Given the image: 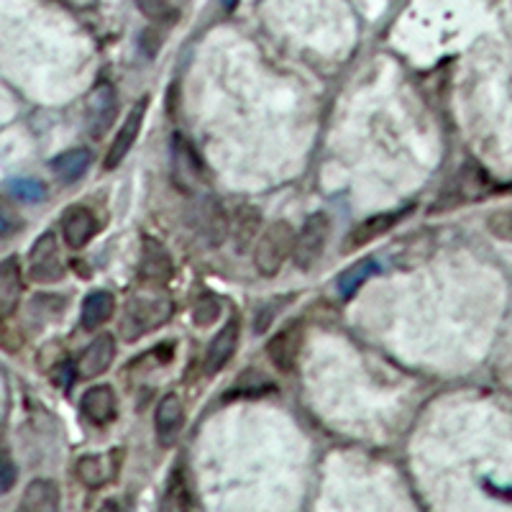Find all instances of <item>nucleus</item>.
I'll return each mask as SVG.
<instances>
[{
	"label": "nucleus",
	"mask_w": 512,
	"mask_h": 512,
	"mask_svg": "<svg viewBox=\"0 0 512 512\" xmlns=\"http://www.w3.org/2000/svg\"><path fill=\"white\" fill-rule=\"evenodd\" d=\"M172 315V300L164 295H152V292H139V295L128 297V303L123 305L121 315V336L123 341L134 344L146 333L157 331L164 326Z\"/></svg>",
	"instance_id": "1"
},
{
	"label": "nucleus",
	"mask_w": 512,
	"mask_h": 512,
	"mask_svg": "<svg viewBox=\"0 0 512 512\" xmlns=\"http://www.w3.org/2000/svg\"><path fill=\"white\" fill-rule=\"evenodd\" d=\"M297 233L287 221H274L267 231L259 236L254 249V264L264 277H274L285 267V262L295 254Z\"/></svg>",
	"instance_id": "2"
},
{
	"label": "nucleus",
	"mask_w": 512,
	"mask_h": 512,
	"mask_svg": "<svg viewBox=\"0 0 512 512\" xmlns=\"http://www.w3.org/2000/svg\"><path fill=\"white\" fill-rule=\"evenodd\" d=\"M328 239H331V218L326 213H313V216H308L303 231L297 233L295 254H292L297 267L303 269V272L313 269L320 262L323 251H326Z\"/></svg>",
	"instance_id": "3"
},
{
	"label": "nucleus",
	"mask_w": 512,
	"mask_h": 512,
	"mask_svg": "<svg viewBox=\"0 0 512 512\" xmlns=\"http://www.w3.org/2000/svg\"><path fill=\"white\" fill-rule=\"evenodd\" d=\"M29 272L31 280L39 285H54L64 277V262H62V249H59L57 233L47 231L41 233L39 239L34 241L29 254Z\"/></svg>",
	"instance_id": "4"
},
{
	"label": "nucleus",
	"mask_w": 512,
	"mask_h": 512,
	"mask_svg": "<svg viewBox=\"0 0 512 512\" xmlns=\"http://www.w3.org/2000/svg\"><path fill=\"white\" fill-rule=\"evenodd\" d=\"M139 277L149 290H162L169 285V280L175 277V262L172 254L164 249L162 241L146 236L141 244V264H139Z\"/></svg>",
	"instance_id": "5"
},
{
	"label": "nucleus",
	"mask_w": 512,
	"mask_h": 512,
	"mask_svg": "<svg viewBox=\"0 0 512 512\" xmlns=\"http://www.w3.org/2000/svg\"><path fill=\"white\" fill-rule=\"evenodd\" d=\"M146 111H149V95H144V98L136 100L134 108L128 111L121 131H118L116 139H113V144H111V149H108V154H105V162H103L105 169H116L118 164H123V159L128 157V152L134 149L136 139H139V134H141V126H144Z\"/></svg>",
	"instance_id": "6"
},
{
	"label": "nucleus",
	"mask_w": 512,
	"mask_h": 512,
	"mask_svg": "<svg viewBox=\"0 0 512 512\" xmlns=\"http://www.w3.org/2000/svg\"><path fill=\"white\" fill-rule=\"evenodd\" d=\"M300 349H303V328L300 323H292L269 338L267 356L277 372H292L300 359Z\"/></svg>",
	"instance_id": "7"
},
{
	"label": "nucleus",
	"mask_w": 512,
	"mask_h": 512,
	"mask_svg": "<svg viewBox=\"0 0 512 512\" xmlns=\"http://www.w3.org/2000/svg\"><path fill=\"white\" fill-rule=\"evenodd\" d=\"M121 461H123L121 448H113L108 456H95V454L82 456L75 466L77 479H80V484H85L88 489L105 487V484L116 477Z\"/></svg>",
	"instance_id": "8"
},
{
	"label": "nucleus",
	"mask_w": 512,
	"mask_h": 512,
	"mask_svg": "<svg viewBox=\"0 0 512 512\" xmlns=\"http://www.w3.org/2000/svg\"><path fill=\"white\" fill-rule=\"evenodd\" d=\"M182 425H185V405H182L180 395L169 392L159 400L157 413H154V428H157L159 446L169 448L180 438Z\"/></svg>",
	"instance_id": "9"
},
{
	"label": "nucleus",
	"mask_w": 512,
	"mask_h": 512,
	"mask_svg": "<svg viewBox=\"0 0 512 512\" xmlns=\"http://www.w3.org/2000/svg\"><path fill=\"white\" fill-rule=\"evenodd\" d=\"M116 361V338L111 333H100L98 338L90 341V346L82 351L80 361H77V374L82 379H95L111 369Z\"/></svg>",
	"instance_id": "10"
},
{
	"label": "nucleus",
	"mask_w": 512,
	"mask_h": 512,
	"mask_svg": "<svg viewBox=\"0 0 512 512\" xmlns=\"http://www.w3.org/2000/svg\"><path fill=\"white\" fill-rule=\"evenodd\" d=\"M100 223L98 218L93 216V210L82 208V205H75L64 213L62 218V239L70 249H82L88 246L90 241L95 239Z\"/></svg>",
	"instance_id": "11"
},
{
	"label": "nucleus",
	"mask_w": 512,
	"mask_h": 512,
	"mask_svg": "<svg viewBox=\"0 0 512 512\" xmlns=\"http://www.w3.org/2000/svg\"><path fill=\"white\" fill-rule=\"evenodd\" d=\"M82 415L93 425H108L118 413V397L111 384H93L80 400Z\"/></svg>",
	"instance_id": "12"
},
{
	"label": "nucleus",
	"mask_w": 512,
	"mask_h": 512,
	"mask_svg": "<svg viewBox=\"0 0 512 512\" xmlns=\"http://www.w3.org/2000/svg\"><path fill=\"white\" fill-rule=\"evenodd\" d=\"M239 338H241L239 320H228L226 326L216 333V338L210 341L208 351H205V361H203L205 372L208 374L221 372L228 361L233 359L236 349H239Z\"/></svg>",
	"instance_id": "13"
},
{
	"label": "nucleus",
	"mask_w": 512,
	"mask_h": 512,
	"mask_svg": "<svg viewBox=\"0 0 512 512\" xmlns=\"http://www.w3.org/2000/svg\"><path fill=\"white\" fill-rule=\"evenodd\" d=\"M118 118V95L113 85H100L98 90L90 98V108H88V121H90V134L93 139H100V136L108 131V128L116 123Z\"/></svg>",
	"instance_id": "14"
},
{
	"label": "nucleus",
	"mask_w": 512,
	"mask_h": 512,
	"mask_svg": "<svg viewBox=\"0 0 512 512\" xmlns=\"http://www.w3.org/2000/svg\"><path fill=\"white\" fill-rule=\"evenodd\" d=\"M24 292V277H21V262L16 256H8L0 269V313L11 315Z\"/></svg>",
	"instance_id": "15"
},
{
	"label": "nucleus",
	"mask_w": 512,
	"mask_h": 512,
	"mask_svg": "<svg viewBox=\"0 0 512 512\" xmlns=\"http://www.w3.org/2000/svg\"><path fill=\"white\" fill-rule=\"evenodd\" d=\"M113 313H116V297H113L111 292H90V295L85 297V303H82L80 323L85 331H95V328L105 326V323L113 318Z\"/></svg>",
	"instance_id": "16"
},
{
	"label": "nucleus",
	"mask_w": 512,
	"mask_h": 512,
	"mask_svg": "<svg viewBox=\"0 0 512 512\" xmlns=\"http://www.w3.org/2000/svg\"><path fill=\"white\" fill-rule=\"evenodd\" d=\"M21 507L26 512H54L59 510V487L52 479H34L26 487Z\"/></svg>",
	"instance_id": "17"
},
{
	"label": "nucleus",
	"mask_w": 512,
	"mask_h": 512,
	"mask_svg": "<svg viewBox=\"0 0 512 512\" xmlns=\"http://www.w3.org/2000/svg\"><path fill=\"white\" fill-rule=\"evenodd\" d=\"M262 228V213L254 205H241L231 218V236L236 249L244 251L256 239V233Z\"/></svg>",
	"instance_id": "18"
},
{
	"label": "nucleus",
	"mask_w": 512,
	"mask_h": 512,
	"mask_svg": "<svg viewBox=\"0 0 512 512\" xmlns=\"http://www.w3.org/2000/svg\"><path fill=\"white\" fill-rule=\"evenodd\" d=\"M395 221H397V216H387V213H382V216H372V218H367V221H361L359 226H356L354 231L346 236V251L361 249V246H367V244H372V241H377L379 236H384V233L395 226Z\"/></svg>",
	"instance_id": "19"
},
{
	"label": "nucleus",
	"mask_w": 512,
	"mask_h": 512,
	"mask_svg": "<svg viewBox=\"0 0 512 512\" xmlns=\"http://www.w3.org/2000/svg\"><path fill=\"white\" fill-rule=\"evenodd\" d=\"M90 162H93V154L90 149H70V152L59 154L57 159L52 162L54 175L59 177L62 182H77L85 172L90 169Z\"/></svg>",
	"instance_id": "20"
},
{
	"label": "nucleus",
	"mask_w": 512,
	"mask_h": 512,
	"mask_svg": "<svg viewBox=\"0 0 512 512\" xmlns=\"http://www.w3.org/2000/svg\"><path fill=\"white\" fill-rule=\"evenodd\" d=\"M377 262L374 259H361L359 264H354V267L346 269L341 277H338V290H341V295H354L356 290H359L364 282L372 277V274H377Z\"/></svg>",
	"instance_id": "21"
},
{
	"label": "nucleus",
	"mask_w": 512,
	"mask_h": 512,
	"mask_svg": "<svg viewBox=\"0 0 512 512\" xmlns=\"http://www.w3.org/2000/svg\"><path fill=\"white\" fill-rule=\"evenodd\" d=\"M221 313H223L221 300L213 295H203V297H198V303H195V308H192V320H195L198 326L208 328V326H213L218 318H221Z\"/></svg>",
	"instance_id": "22"
},
{
	"label": "nucleus",
	"mask_w": 512,
	"mask_h": 512,
	"mask_svg": "<svg viewBox=\"0 0 512 512\" xmlns=\"http://www.w3.org/2000/svg\"><path fill=\"white\" fill-rule=\"evenodd\" d=\"M487 231L500 241H512V208H500L489 213Z\"/></svg>",
	"instance_id": "23"
},
{
	"label": "nucleus",
	"mask_w": 512,
	"mask_h": 512,
	"mask_svg": "<svg viewBox=\"0 0 512 512\" xmlns=\"http://www.w3.org/2000/svg\"><path fill=\"white\" fill-rule=\"evenodd\" d=\"M8 190H11L13 198L24 200V203H36V200H41L47 195L44 185L34 180H13L11 185H8Z\"/></svg>",
	"instance_id": "24"
},
{
	"label": "nucleus",
	"mask_w": 512,
	"mask_h": 512,
	"mask_svg": "<svg viewBox=\"0 0 512 512\" xmlns=\"http://www.w3.org/2000/svg\"><path fill=\"white\" fill-rule=\"evenodd\" d=\"M146 18L152 21H175L177 11L169 6V0H136Z\"/></svg>",
	"instance_id": "25"
},
{
	"label": "nucleus",
	"mask_w": 512,
	"mask_h": 512,
	"mask_svg": "<svg viewBox=\"0 0 512 512\" xmlns=\"http://www.w3.org/2000/svg\"><path fill=\"white\" fill-rule=\"evenodd\" d=\"M177 497V505L175 507H187V484L182 482L180 474H175L172 477V482H169V495H167V505H172Z\"/></svg>",
	"instance_id": "26"
},
{
	"label": "nucleus",
	"mask_w": 512,
	"mask_h": 512,
	"mask_svg": "<svg viewBox=\"0 0 512 512\" xmlns=\"http://www.w3.org/2000/svg\"><path fill=\"white\" fill-rule=\"evenodd\" d=\"M13 482H16V466H13L11 456L6 454V464H3V482H0V495H8Z\"/></svg>",
	"instance_id": "27"
},
{
	"label": "nucleus",
	"mask_w": 512,
	"mask_h": 512,
	"mask_svg": "<svg viewBox=\"0 0 512 512\" xmlns=\"http://www.w3.org/2000/svg\"><path fill=\"white\" fill-rule=\"evenodd\" d=\"M223 3V8H226V11H233V8H236V3H239V0H221Z\"/></svg>",
	"instance_id": "28"
}]
</instances>
